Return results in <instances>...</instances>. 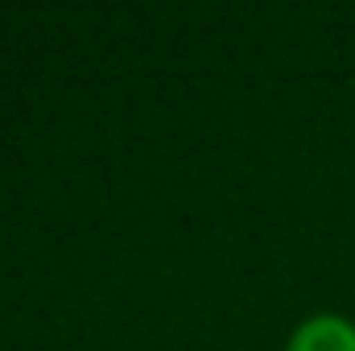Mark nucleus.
I'll return each mask as SVG.
<instances>
[{
	"mask_svg": "<svg viewBox=\"0 0 355 351\" xmlns=\"http://www.w3.org/2000/svg\"><path fill=\"white\" fill-rule=\"evenodd\" d=\"M289 351H355V327L343 318H331V314L310 318L293 331Z\"/></svg>",
	"mask_w": 355,
	"mask_h": 351,
	"instance_id": "f257e3e1",
	"label": "nucleus"
}]
</instances>
